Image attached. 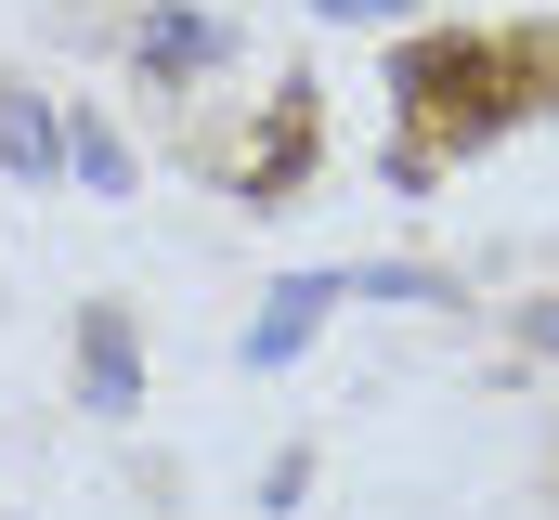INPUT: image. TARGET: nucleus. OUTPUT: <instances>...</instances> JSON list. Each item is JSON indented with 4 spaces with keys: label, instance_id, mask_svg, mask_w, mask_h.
<instances>
[{
    "label": "nucleus",
    "instance_id": "nucleus-1",
    "mask_svg": "<svg viewBox=\"0 0 559 520\" xmlns=\"http://www.w3.org/2000/svg\"><path fill=\"white\" fill-rule=\"evenodd\" d=\"M325 299H352V286H338V273H299V286H274V312L248 326V365H286V352L325 326Z\"/></svg>",
    "mask_w": 559,
    "mask_h": 520
},
{
    "label": "nucleus",
    "instance_id": "nucleus-7",
    "mask_svg": "<svg viewBox=\"0 0 559 520\" xmlns=\"http://www.w3.org/2000/svg\"><path fill=\"white\" fill-rule=\"evenodd\" d=\"M534 339H547V352H559V312H534Z\"/></svg>",
    "mask_w": 559,
    "mask_h": 520
},
{
    "label": "nucleus",
    "instance_id": "nucleus-4",
    "mask_svg": "<svg viewBox=\"0 0 559 520\" xmlns=\"http://www.w3.org/2000/svg\"><path fill=\"white\" fill-rule=\"evenodd\" d=\"M209 52H222L209 13H156V26H143V66H156V79H182V66H209Z\"/></svg>",
    "mask_w": 559,
    "mask_h": 520
},
{
    "label": "nucleus",
    "instance_id": "nucleus-5",
    "mask_svg": "<svg viewBox=\"0 0 559 520\" xmlns=\"http://www.w3.org/2000/svg\"><path fill=\"white\" fill-rule=\"evenodd\" d=\"M66 169H79L92 196H131V143H118L105 118H79V130H66Z\"/></svg>",
    "mask_w": 559,
    "mask_h": 520
},
{
    "label": "nucleus",
    "instance_id": "nucleus-2",
    "mask_svg": "<svg viewBox=\"0 0 559 520\" xmlns=\"http://www.w3.org/2000/svg\"><path fill=\"white\" fill-rule=\"evenodd\" d=\"M79 378H92V403H105V416H131L143 352H131V326H118V312H92V339H79Z\"/></svg>",
    "mask_w": 559,
    "mask_h": 520
},
{
    "label": "nucleus",
    "instance_id": "nucleus-3",
    "mask_svg": "<svg viewBox=\"0 0 559 520\" xmlns=\"http://www.w3.org/2000/svg\"><path fill=\"white\" fill-rule=\"evenodd\" d=\"M0 169H26V182H39V169H66V130L39 118V105H26V92H13V105H0Z\"/></svg>",
    "mask_w": 559,
    "mask_h": 520
},
{
    "label": "nucleus",
    "instance_id": "nucleus-6",
    "mask_svg": "<svg viewBox=\"0 0 559 520\" xmlns=\"http://www.w3.org/2000/svg\"><path fill=\"white\" fill-rule=\"evenodd\" d=\"M325 13H338V26H378V13H391V0H325Z\"/></svg>",
    "mask_w": 559,
    "mask_h": 520
}]
</instances>
